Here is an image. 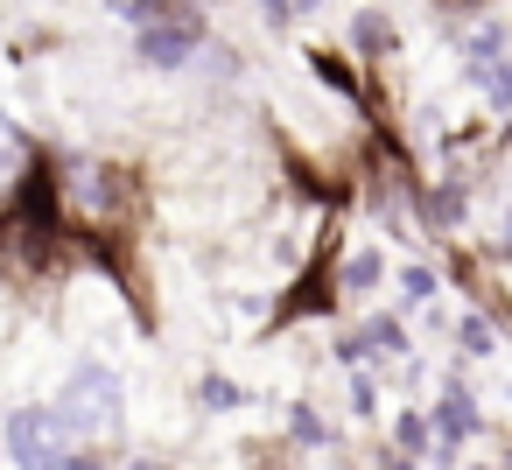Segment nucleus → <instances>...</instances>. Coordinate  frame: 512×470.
Segmentation results:
<instances>
[{"mask_svg": "<svg viewBox=\"0 0 512 470\" xmlns=\"http://www.w3.org/2000/svg\"><path fill=\"white\" fill-rule=\"evenodd\" d=\"M8 449L22 470H78L85 456H71V428L50 407H15L8 414Z\"/></svg>", "mask_w": 512, "mask_h": 470, "instance_id": "1", "label": "nucleus"}, {"mask_svg": "<svg viewBox=\"0 0 512 470\" xmlns=\"http://www.w3.org/2000/svg\"><path fill=\"white\" fill-rule=\"evenodd\" d=\"M64 428L78 435V428H120V379L106 372V365H78L71 379H64Z\"/></svg>", "mask_w": 512, "mask_h": 470, "instance_id": "2", "label": "nucleus"}, {"mask_svg": "<svg viewBox=\"0 0 512 470\" xmlns=\"http://www.w3.org/2000/svg\"><path fill=\"white\" fill-rule=\"evenodd\" d=\"M197 43H204V22H197V15H176V22H148L134 50H141V64L176 71V64H190V57H197Z\"/></svg>", "mask_w": 512, "mask_h": 470, "instance_id": "3", "label": "nucleus"}, {"mask_svg": "<svg viewBox=\"0 0 512 470\" xmlns=\"http://www.w3.org/2000/svg\"><path fill=\"white\" fill-rule=\"evenodd\" d=\"M435 428H442V442H456V435H477V407H470V393H463V386H449V393H442V407H435Z\"/></svg>", "mask_w": 512, "mask_h": 470, "instance_id": "4", "label": "nucleus"}, {"mask_svg": "<svg viewBox=\"0 0 512 470\" xmlns=\"http://www.w3.org/2000/svg\"><path fill=\"white\" fill-rule=\"evenodd\" d=\"M379 274H386V260H379V253H351L337 281H344L351 295H365V288H379Z\"/></svg>", "mask_w": 512, "mask_h": 470, "instance_id": "5", "label": "nucleus"}, {"mask_svg": "<svg viewBox=\"0 0 512 470\" xmlns=\"http://www.w3.org/2000/svg\"><path fill=\"white\" fill-rule=\"evenodd\" d=\"M288 428H295V442H309V449H323V442H330V428H323V414H316L309 400H295V407H288Z\"/></svg>", "mask_w": 512, "mask_h": 470, "instance_id": "6", "label": "nucleus"}, {"mask_svg": "<svg viewBox=\"0 0 512 470\" xmlns=\"http://www.w3.org/2000/svg\"><path fill=\"white\" fill-rule=\"evenodd\" d=\"M477 85H484V92H491V106H505V113H512V57H491V64H484V78H477Z\"/></svg>", "mask_w": 512, "mask_h": 470, "instance_id": "7", "label": "nucleus"}, {"mask_svg": "<svg viewBox=\"0 0 512 470\" xmlns=\"http://www.w3.org/2000/svg\"><path fill=\"white\" fill-rule=\"evenodd\" d=\"M365 344H372V351H386V358H407V330H400L393 316H379V323L365 330Z\"/></svg>", "mask_w": 512, "mask_h": 470, "instance_id": "8", "label": "nucleus"}, {"mask_svg": "<svg viewBox=\"0 0 512 470\" xmlns=\"http://www.w3.org/2000/svg\"><path fill=\"white\" fill-rule=\"evenodd\" d=\"M456 344H463L470 358H484V351H498V344H491V323H484V316H463V323H456Z\"/></svg>", "mask_w": 512, "mask_h": 470, "instance_id": "9", "label": "nucleus"}, {"mask_svg": "<svg viewBox=\"0 0 512 470\" xmlns=\"http://www.w3.org/2000/svg\"><path fill=\"white\" fill-rule=\"evenodd\" d=\"M393 442H400L407 456H421V449H428V414H400V421H393Z\"/></svg>", "mask_w": 512, "mask_h": 470, "instance_id": "10", "label": "nucleus"}, {"mask_svg": "<svg viewBox=\"0 0 512 470\" xmlns=\"http://www.w3.org/2000/svg\"><path fill=\"white\" fill-rule=\"evenodd\" d=\"M428 211H435V225H456V218H463V211H470V197H463V190H456V183H442V190H435V204H428Z\"/></svg>", "mask_w": 512, "mask_h": 470, "instance_id": "11", "label": "nucleus"}, {"mask_svg": "<svg viewBox=\"0 0 512 470\" xmlns=\"http://www.w3.org/2000/svg\"><path fill=\"white\" fill-rule=\"evenodd\" d=\"M239 400H246V393H239V386H232V379H218V372H211V379H204V407H211V414H232V407H239Z\"/></svg>", "mask_w": 512, "mask_h": 470, "instance_id": "12", "label": "nucleus"}, {"mask_svg": "<svg viewBox=\"0 0 512 470\" xmlns=\"http://www.w3.org/2000/svg\"><path fill=\"white\" fill-rule=\"evenodd\" d=\"M15 155H22V134H15V120H0V183L15 176Z\"/></svg>", "mask_w": 512, "mask_h": 470, "instance_id": "13", "label": "nucleus"}, {"mask_svg": "<svg viewBox=\"0 0 512 470\" xmlns=\"http://www.w3.org/2000/svg\"><path fill=\"white\" fill-rule=\"evenodd\" d=\"M400 295H407V302H428V295H435V274H428V267H407V274H400Z\"/></svg>", "mask_w": 512, "mask_h": 470, "instance_id": "14", "label": "nucleus"}, {"mask_svg": "<svg viewBox=\"0 0 512 470\" xmlns=\"http://www.w3.org/2000/svg\"><path fill=\"white\" fill-rule=\"evenodd\" d=\"M351 36H358L365 50H379V43H386V22H379V15H358V29H351Z\"/></svg>", "mask_w": 512, "mask_h": 470, "instance_id": "15", "label": "nucleus"}, {"mask_svg": "<svg viewBox=\"0 0 512 470\" xmlns=\"http://www.w3.org/2000/svg\"><path fill=\"white\" fill-rule=\"evenodd\" d=\"M365 358H372V344H365V337H344V344H337V365H351V372H358Z\"/></svg>", "mask_w": 512, "mask_h": 470, "instance_id": "16", "label": "nucleus"}, {"mask_svg": "<svg viewBox=\"0 0 512 470\" xmlns=\"http://www.w3.org/2000/svg\"><path fill=\"white\" fill-rule=\"evenodd\" d=\"M260 8H267V22H274V29H281V22H288V15H295V0H260Z\"/></svg>", "mask_w": 512, "mask_h": 470, "instance_id": "17", "label": "nucleus"}, {"mask_svg": "<svg viewBox=\"0 0 512 470\" xmlns=\"http://www.w3.org/2000/svg\"><path fill=\"white\" fill-rule=\"evenodd\" d=\"M141 470H155V463H141Z\"/></svg>", "mask_w": 512, "mask_h": 470, "instance_id": "18", "label": "nucleus"}]
</instances>
